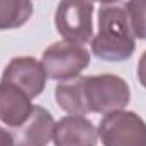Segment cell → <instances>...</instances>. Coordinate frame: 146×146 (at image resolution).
<instances>
[{"instance_id":"14","label":"cell","mask_w":146,"mask_h":146,"mask_svg":"<svg viewBox=\"0 0 146 146\" xmlns=\"http://www.w3.org/2000/svg\"><path fill=\"white\" fill-rule=\"evenodd\" d=\"M0 146H14V136L10 131L0 126Z\"/></svg>"},{"instance_id":"9","label":"cell","mask_w":146,"mask_h":146,"mask_svg":"<svg viewBox=\"0 0 146 146\" xmlns=\"http://www.w3.org/2000/svg\"><path fill=\"white\" fill-rule=\"evenodd\" d=\"M31 97L19 87L0 82V121L9 127H17L27 121L33 112Z\"/></svg>"},{"instance_id":"1","label":"cell","mask_w":146,"mask_h":146,"mask_svg":"<svg viewBox=\"0 0 146 146\" xmlns=\"http://www.w3.org/2000/svg\"><path fill=\"white\" fill-rule=\"evenodd\" d=\"M136 49L134 34L122 7L106 5L99 10V31L92 39V53L104 61H126Z\"/></svg>"},{"instance_id":"11","label":"cell","mask_w":146,"mask_h":146,"mask_svg":"<svg viewBox=\"0 0 146 146\" xmlns=\"http://www.w3.org/2000/svg\"><path fill=\"white\" fill-rule=\"evenodd\" d=\"M33 12L31 0H0V31L22 27Z\"/></svg>"},{"instance_id":"2","label":"cell","mask_w":146,"mask_h":146,"mask_svg":"<svg viewBox=\"0 0 146 146\" xmlns=\"http://www.w3.org/2000/svg\"><path fill=\"white\" fill-rule=\"evenodd\" d=\"M83 94L88 112L97 114L122 110L131 100L127 82L117 75L83 76Z\"/></svg>"},{"instance_id":"7","label":"cell","mask_w":146,"mask_h":146,"mask_svg":"<svg viewBox=\"0 0 146 146\" xmlns=\"http://www.w3.org/2000/svg\"><path fill=\"white\" fill-rule=\"evenodd\" d=\"M53 115L41 106H34L26 122L12 127L14 146H48L54 133Z\"/></svg>"},{"instance_id":"13","label":"cell","mask_w":146,"mask_h":146,"mask_svg":"<svg viewBox=\"0 0 146 146\" xmlns=\"http://www.w3.org/2000/svg\"><path fill=\"white\" fill-rule=\"evenodd\" d=\"M138 80L146 88V51L141 54V58L138 61Z\"/></svg>"},{"instance_id":"10","label":"cell","mask_w":146,"mask_h":146,"mask_svg":"<svg viewBox=\"0 0 146 146\" xmlns=\"http://www.w3.org/2000/svg\"><path fill=\"white\" fill-rule=\"evenodd\" d=\"M54 97H56L58 106L72 115L90 114L87 109L85 94H83V76L60 82L58 87L54 88Z\"/></svg>"},{"instance_id":"4","label":"cell","mask_w":146,"mask_h":146,"mask_svg":"<svg viewBox=\"0 0 146 146\" xmlns=\"http://www.w3.org/2000/svg\"><path fill=\"white\" fill-rule=\"evenodd\" d=\"M97 129L104 146H146V122L136 112L106 114Z\"/></svg>"},{"instance_id":"8","label":"cell","mask_w":146,"mask_h":146,"mask_svg":"<svg viewBox=\"0 0 146 146\" xmlns=\"http://www.w3.org/2000/svg\"><path fill=\"white\" fill-rule=\"evenodd\" d=\"M54 146H97L99 129L85 115H66L60 119L53 133Z\"/></svg>"},{"instance_id":"3","label":"cell","mask_w":146,"mask_h":146,"mask_svg":"<svg viewBox=\"0 0 146 146\" xmlns=\"http://www.w3.org/2000/svg\"><path fill=\"white\" fill-rule=\"evenodd\" d=\"M41 63L48 78L65 82L80 76V73L90 65V53L82 44L58 41L44 49Z\"/></svg>"},{"instance_id":"6","label":"cell","mask_w":146,"mask_h":146,"mask_svg":"<svg viewBox=\"0 0 146 146\" xmlns=\"http://www.w3.org/2000/svg\"><path fill=\"white\" fill-rule=\"evenodd\" d=\"M48 73L42 63L31 56L12 58L2 73V82H9L21 90H24L31 99L42 94L46 87Z\"/></svg>"},{"instance_id":"5","label":"cell","mask_w":146,"mask_h":146,"mask_svg":"<svg viewBox=\"0 0 146 146\" xmlns=\"http://www.w3.org/2000/svg\"><path fill=\"white\" fill-rule=\"evenodd\" d=\"M92 14V0H61L54 12L56 31L65 37V41L85 44L94 34Z\"/></svg>"},{"instance_id":"15","label":"cell","mask_w":146,"mask_h":146,"mask_svg":"<svg viewBox=\"0 0 146 146\" xmlns=\"http://www.w3.org/2000/svg\"><path fill=\"white\" fill-rule=\"evenodd\" d=\"M94 2V0H92ZM95 2H100V3H104V5H109V3H114V2H117V0H95Z\"/></svg>"},{"instance_id":"12","label":"cell","mask_w":146,"mask_h":146,"mask_svg":"<svg viewBox=\"0 0 146 146\" xmlns=\"http://www.w3.org/2000/svg\"><path fill=\"white\" fill-rule=\"evenodd\" d=\"M124 10L134 37L146 41V0H129Z\"/></svg>"}]
</instances>
